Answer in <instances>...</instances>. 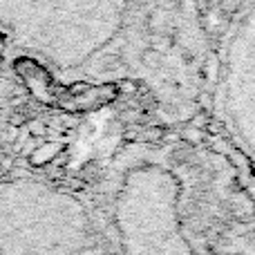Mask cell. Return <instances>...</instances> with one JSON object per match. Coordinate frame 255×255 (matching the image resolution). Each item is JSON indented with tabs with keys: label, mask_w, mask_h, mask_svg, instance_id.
<instances>
[{
	"label": "cell",
	"mask_w": 255,
	"mask_h": 255,
	"mask_svg": "<svg viewBox=\"0 0 255 255\" xmlns=\"http://www.w3.org/2000/svg\"><path fill=\"white\" fill-rule=\"evenodd\" d=\"M204 67L206 31L197 0H128L124 27L94 74L145 79L193 99Z\"/></svg>",
	"instance_id": "cell-1"
},
{
	"label": "cell",
	"mask_w": 255,
	"mask_h": 255,
	"mask_svg": "<svg viewBox=\"0 0 255 255\" xmlns=\"http://www.w3.org/2000/svg\"><path fill=\"white\" fill-rule=\"evenodd\" d=\"M56 152H58V145L56 143H45V145H40V148L31 150V159H29V161L34 163V166H43V163H47Z\"/></svg>",
	"instance_id": "cell-2"
},
{
	"label": "cell",
	"mask_w": 255,
	"mask_h": 255,
	"mask_svg": "<svg viewBox=\"0 0 255 255\" xmlns=\"http://www.w3.org/2000/svg\"><path fill=\"white\" fill-rule=\"evenodd\" d=\"M2 47H4V38H2V34H0V63H2Z\"/></svg>",
	"instance_id": "cell-3"
}]
</instances>
